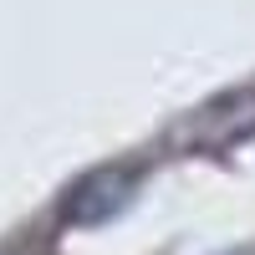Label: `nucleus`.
<instances>
[{"mask_svg": "<svg viewBox=\"0 0 255 255\" xmlns=\"http://www.w3.org/2000/svg\"><path fill=\"white\" fill-rule=\"evenodd\" d=\"M245 138H255V87H235L204 102L174 128V143L184 153H225V148H240Z\"/></svg>", "mask_w": 255, "mask_h": 255, "instance_id": "nucleus-1", "label": "nucleus"}, {"mask_svg": "<svg viewBox=\"0 0 255 255\" xmlns=\"http://www.w3.org/2000/svg\"><path fill=\"white\" fill-rule=\"evenodd\" d=\"M138 184H143L138 163H102L92 174H82L61 194V225H108L118 209L133 204Z\"/></svg>", "mask_w": 255, "mask_h": 255, "instance_id": "nucleus-2", "label": "nucleus"}]
</instances>
